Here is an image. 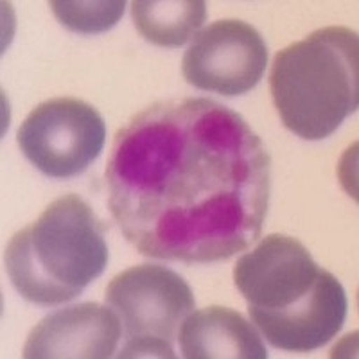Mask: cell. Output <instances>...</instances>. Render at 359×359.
I'll list each match as a JSON object with an SVG mask.
<instances>
[{"mask_svg":"<svg viewBox=\"0 0 359 359\" xmlns=\"http://www.w3.org/2000/svg\"><path fill=\"white\" fill-rule=\"evenodd\" d=\"M269 172L268 149L243 115L212 99H169L115 133L108 207L146 257L226 261L261 237Z\"/></svg>","mask_w":359,"mask_h":359,"instance_id":"6da1fadb","label":"cell"},{"mask_svg":"<svg viewBox=\"0 0 359 359\" xmlns=\"http://www.w3.org/2000/svg\"><path fill=\"white\" fill-rule=\"evenodd\" d=\"M233 282L262 338L280 351H316L347 318L341 282L320 268L302 243L284 233H269L245 253L233 268Z\"/></svg>","mask_w":359,"mask_h":359,"instance_id":"7a4b0ae2","label":"cell"},{"mask_svg":"<svg viewBox=\"0 0 359 359\" xmlns=\"http://www.w3.org/2000/svg\"><path fill=\"white\" fill-rule=\"evenodd\" d=\"M107 224L78 194H65L6 246V271L18 294L38 306L74 300L108 264Z\"/></svg>","mask_w":359,"mask_h":359,"instance_id":"3957f363","label":"cell"},{"mask_svg":"<svg viewBox=\"0 0 359 359\" xmlns=\"http://www.w3.org/2000/svg\"><path fill=\"white\" fill-rule=\"evenodd\" d=\"M282 123L304 140L331 137L359 104V38L331 25L277 53L269 74Z\"/></svg>","mask_w":359,"mask_h":359,"instance_id":"277c9868","label":"cell"},{"mask_svg":"<svg viewBox=\"0 0 359 359\" xmlns=\"http://www.w3.org/2000/svg\"><path fill=\"white\" fill-rule=\"evenodd\" d=\"M107 304L126 331L117 354L130 358H175L172 343L196 300L191 286L176 271L160 264H140L111 278Z\"/></svg>","mask_w":359,"mask_h":359,"instance_id":"5b68a950","label":"cell"},{"mask_svg":"<svg viewBox=\"0 0 359 359\" xmlns=\"http://www.w3.org/2000/svg\"><path fill=\"white\" fill-rule=\"evenodd\" d=\"M18 146L45 176H79L97 160L107 142V126L92 104L76 97L41 102L18 128Z\"/></svg>","mask_w":359,"mask_h":359,"instance_id":"8992f818","label":"cell"},{"mask_svg":"<svg viewBox=\"0 0 359 359\" xmlns=\"http://www.w3.org/2000/svg\"><path fill=\"white\" fill-rule=\"evenodd\" d=\"M268 65V47L243 20H219L194 36L182 60L189 85L219 95H243L257 86Z\"/></svg>","mask_w":359,"mask_h":359,"instance_id":"52a82bcc","label":"cell"},{"mask_svg":"<svg viewBox=\"0 0 359 359\" xmlns=\"http://www.w3.org/2000/svg\"><path fill=\"white\" fill-rule=\"evenodd\" d=\"M123 336L115 311L94 302L78 304L45 316L29 332L25 359H107Z\"/></svg>","mask_w":359,"mask_h":359,"instance_id":"ba28073f","label":"cell"},{"mask_svg":"<svg viewBox=\"0 0 359 359\" xmlns=\"http://www.w3.org/2000/svg\"><path fill=\"white\" fill-rule=\"evenodd\" d=\"M187 359H266L268 351L257 329L237 311L210 306L192 311L178 332Z\"/></svg>","mask_w":359,"mask_h":359,"instance_id":"9c48e42d","label":"cell"},{"mask_svg":"<svg viewBox=\"0 0 359 359\" xmlns=\"http://www.w3.org/2000/svg\"><path fill=\"white\" fill-rule=\"evenodd\" d=\"M131 17L144 40L176 49L207 20V4L203 0H139L131 4Z\"/></svg>","mask_w":359,"mask_h":359,"instance_id":"30bf717a","label":"cell"},{"mask_svg":"<svg viewBox=\"0 0 359 359\" xmlns=\"http://www.w3.org/2000/svg\"><path fill=\"white\" fill-rule=\"evenodd\" d=\"M54 17L67 29L79 34L104 33L114 27L124 15V0H53L49 2Z\"/></svg>","mask_w":359,"mask_h":359,"instance_id":"8fae6325","label":"cell"}]
</instances>
